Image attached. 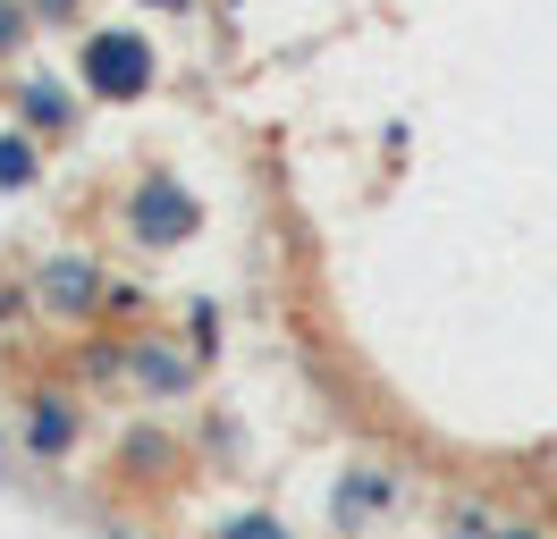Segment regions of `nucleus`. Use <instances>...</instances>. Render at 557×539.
<instances>
[{
	"label": "nucleus",
	"instance_id": "1",
	"mask_svg": "<svg viewBox=\"0 0 557 539\" xmlns=\"http://www.w3.org/2000/svg\"><path fill=\"white\" fill-rule=\"evenodd\" d=\"M76 67H85V93H94V101H144V93H152V76H161V67H152V42L127 34V26L94 34Z\"/></svg>",
	"mask_w": 557,
	"mask_h": 539
},
{
	"label": "nucleus",
	"instance_id": "2",
	"mask_svg": "<svg viewBox=\"0 0 557 539\" xmlns=\"http://www.w3.org/2000/svg\"><path fill=\"white\" fill-rule=\"evenodd\" d=\"M127 228H136L144 245H177V236H195V228H203V202L186 195L177 177H144L136 202H127Z\"/></svg>",
	"mask_w": 557,
	"mask_h": 539
},
{
	"label": "nucleus",
	"instance_id": "3",
	"mask_svg": "<svg viewBox=\"0 0 557 539\" xmlns=\"http://www.w3.org/2000/svg\"><path fill=\"white\" fill-rule=\"evenodd\" d=\"M35 287H42V303H51V312H94V296H102V270L69 253V262H51V270H42Z\"/></svg>",
	"mask_w": 557,
	"mask_h": 539
},
{
	"label": "nucleus",
	"instance_id": "4",
	"mask_svg": "<svg viewBox=\"0 0 557 539\" xmlns=\"http://www.w3.org/2000/svg\"><path fill=\"white\" fill-rule=\"evenodd\" d=\"M17 118H26L35 135H69L76 127V93L51 85V76H35V85H17Z\"/></svg>",
	"mask_w": 557,
	"mask_h": 539
},
{
	"label": "nucleus",
	"instance_id": "5",
	"mask_svg": "<svg viewBox=\"0 0 557 539\" xmlns=\"http://www.w3.org/2000/svg\"><path fill=\"white\" fill-rule=\"evenodd\" d=\"M26 447H35V455H69L76 447V404L69 397H35L26 404Z\"/></svg>",
	"mask_w": 557,
	"mask_h": 539
},
{
	"label": "nucleus",
	"instance_id": "6",
	"mask_svg": "<svg viewBox=\"0 0 557 539\" xmlns=\"http://www.w3.org/2000/svg\"><path fill=\"white\" fill-rule=\"evenodd\" d=\"M35 177H42V135L9 127L0 135V195H17V186H35Z\"/></svg>",
	"mask_w": 557,
	"mask_h": 539
},
{
	"label": "nucleus",
	"instance_id": "7",
	"mask_svg": "<svg viewBox=\"0 0 557 539\" xmlns=\"http://www.w3.org/2000/svg\"><path fill=\"white\" fill-rule=\"evenodd\" d=\"M372 505H388V480H381V472H355L347 489H338V523H363Z\"/></svg>",
	"mask_w": 557,
	"mask_h": 539
},
{
	"label": "nucleus",
	"instance_id": "8",
	"mask_svg": "<svg viewBox=\"0 0 557 539\" xmlns=\"http://www.w3.org/2000/svg\"><path fill=\"white\" fill-rule=\"evenodd\" d=\"M136 363H144V388H152V397H170V388H186V363H177L170 346H144Z\"/></svg>",
	"mask_w": 557,
	"mask_h": 539
},
{
	"label": "nucleus",
	"instance_id": "9",
	"mask_svg": "<svg viewBox=\"0 0 557 539\" xmlns=\"http://www.w3.org/2000/svg\"><path fill=\"white\" fill-rule=\"evenodd\" d=\"M220 539H287V523H271V514H237V523H220Z\"/></svg>",
	"mask_w": 557,
	"mask_h": 539
},
{
	"label": "nucleus",
	"instance_id": "10",
	"mask_svg": "<svg viewBox=\"0 0 557 539\" xmlns=\"http://www.w3.org/2000/svg\"><path fill=\"white\" fill-rule=\"evenodd\" d=\"M17 34H26V17H17V9H9V0H0V60H9V51H17Z\"/></svg>",
	"mask_w": 557,
	"mask_h": 539
},
{
	"label": "nucleus",
	"instance_id": "11",
	"mask_svg": "<svg viewBox=\"0 0 557 539\" xmlns=\"http://www.w3.org/2000/svg\"><path fill=\"white\" fill-rule=\"evenodd\" d=\"M35 9H42V17H69V9H76V0H35Z\"/></svg>",
	"mask_w": 557,
	"mask_h": 539
},
{
	"label": "nucleus",
	"instance_id": "12",
	"mask_svg": "<svg viewBox=\"0 0 557 539\" xmlns=\"http://www.w3.org/2000/svg\"><path fill=\"white\" fill-rule=\"evenodd\" d=\"M490 539H541V531H523V523H507V531H490Z\"/></svg>",
	"mask_w": 557,
	"mask_h": 539
},
{
	"label": "nucleus",
	"instance_id": "13",
	"mask_svg": "<svg viewBox=\"0 0 557 539\" xmlns=\"http://www.w3.org/2000/svg\"><path fill=\"white\" fill-rule=\"evenodd\" d=\"M0 455H9V447H0Z\"/></svg>",
	"mask_w": 557,
	"mask_h": 539
}]
</instances>
